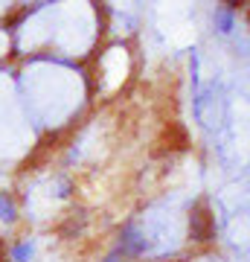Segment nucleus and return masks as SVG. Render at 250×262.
<instances>
[{"instance_id": "f257e3e1", "label": "nucleus", "mask_w": 250, "mask_h": 262, "mask_svg": "<svg viewBox=\"0 0 250 262\" xmlns=\"http://www.w3.org/2000/svg\"><path fill=\"white\" fill-rule=\"evenodd\" d=\"M29 256H32V242H24V245L15 248V262H24V259H29Z\"/></svg>"}, {"instance_id": "f03ea898", "label": "nucleus", "mask_w": 250, "mask_h": 262, "mask_svg": "<svg viewBox=\"0 0 250 262\" xmlns=\"http://www.w3.org/2000/svg\"><path fill=\"white\" fill-rule=\"evenodd\" d=\"M0 215H3L6 222H12V219H15V207H12V201H6L3 195H0Z\"/></svg>"}, {"instance_id": "20e7f679", "label": "nucleus", "mask_w": 250, "mask_h": 262, "mask_svg": "<svg viewBox=\"0 0 250 262\" xmlns=\"http://www.w3.org/2000/svg\"><path fill=\"white\" fill-rule=\"evenodd\" d=\"M108 262H117V259H108Z\"/></svg>"}, {"instance_id": "7ed1b4c3", "label": "nucleus", "mask_w": 250, "mask_h": 262, "mask_svg": "<svg viewBox=\"0 0 250 262\" xmlns=\"http://www.w3.org/2000/svg\"><path fill=\"white\" fill-rule=\"evenodd\" d=\"M218 20H221V32H230V29H233V15L218 12Z\"/></svg>"}]
</instances>
